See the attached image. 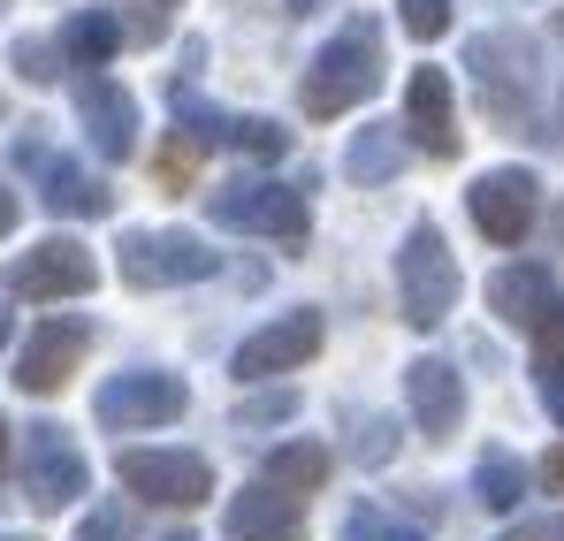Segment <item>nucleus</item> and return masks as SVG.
I'll return each mask as SVG.
<instances>
[{"label": "nucleus", "mask_w": 564, "mask_h": 541, "mask_svg": "<svg viewBox=\"0 0 564 541\" xmlns=\"http://www.w3.org/2000/svg\"><path fill=\"white\" fill-rule=\"evenodd\" d=\"M161 541H191V534H161Z\"/></svg>", "instance_id": "58836bf2"}, {"label": "nucleus", "mask_w": 564, "mask_h": 541, "mask_svg": "<svg viewBox=\"0 0 564 541\" xmlns=\"http://www.w3.org/2000/svg\"><path fill=\"white\" fill-rule=\"evenodd\" d=\"M466 206H473V221H480L488 245H519L534 229V214H542V183H534V169H488V176L473 183Z\"/></svg>", "instance_id": "9b49d317"}, {"label": "nucleus", "mask_w": 564, "mask_h": 541, "mask_svg": "<svg viewBox=\"0 0 564 541\" xmlns=\"http://www.w3.org/2000/svg\"><path fill=\"white\" fill-rule=\"evenodd\" d=\"M237 153H260V161H282L290 153V130L282 122H268V115H229V130H221Z\"/></svg>", "instance_id": "5701e85b"}, {"label": "nucleus", "mask_w": 564, "mask_h": 541, "mask_svg": "<svg viewBox=\"0 0 564 541\" xmlns=\"http://www.w3.org/2000/svg\"><path fill=\"white\" fill-rule=\"evenodd\" d=\"M404 404H412V420H420L427 443H451L458 420H466V381H458V366L451 359H412L404 366Z\"/></svg>", "instance_id": "ddd939ff"}, {"label": "nucleus", "mask_w": 564, "mask_h": 541, "mask_svg": "<svg viewBox=\"0 0 564 541\" xmlns=\"http://www.w3.org/2000/svg\"><path fill=\"white\" fill-rule=\"evenodd\" d=\"M115 46H122V15H115V8H85V15L62 23V54L85 62V69H99Z\"/></svg>", "instance_id": "6ab92c4d"}, {"label": "nucleus", "mask_w": 564, "mask_h": 541, "mask_svg": "<svg viewBox=\"0 0 564 541\" xmlns=\"http://www.w3.org/2000/svg\"><path fill=\"white\" fill-rule=\"evenodd\" d=\"M184 404H191L184 374H153V366L115 374V381L93 397L99 428H122V435H138V428H169V420H184Z\"/></svg>", "instance_id": "423d86ee"}, {"label": "nucleus", "mask_w": 564, "mask_h": 541, "mask_svg": "<svg viewBox=\"0 0 564 541\" xmlns=\"http://www.w3.org/2000/svg\"><path fill=\"white\" fill-rule=\"evenodd\" d=\"M344 541H427V534H420V527H397L389 511L367 504V511H351V519H344Z\"/></svg>", "instance_id": "a878e982"}, {"label": "nucleus", "mask_w": 564, "mask_h": 541, "mask_svg": "<svg viewBox=\"0 0 564 541\" xmlns=\"http://www.w3.org/2000/svg\"><path fill=\"white\" fill-rule=\"evenodd\" d=\"M473 496H480V511H519L527 465H519L511 451H480V465H473Z\"/></svg>", "instance_id": "aec40b11"}, {"label": "nucleus", "mask_w": 564, "mask_h": 541, "mask_svg": "<svg viewBox=\"0 0 564 541\" xmlns=\"http://www.w3.org/2000/svg\"><path fill=\"white\" fill-rule=\"evenodd\" d=\"M466 69L496 130H542V46L527 31H480L466 46Z\"/></svg>", "instance_id": "f257e3e1"}, {"label": "nucleus", "mask_w": 564, "mask_h": 541, "mask_svg": "<svg viewBox=\"0 0 564 541\" xmlns=\"http://www.w3.org/2000/svg\"><path fill=\"white\" fill-rule=\"evenodd\" d=\"M557 297V282H550V268H496L488 274V305L511 321V328H534V313Z\"/></svg>", "instance_id": "a211bd4d"}, {"label": "nucleus", "mask_w": 564, "mask_h": 541, "mask_svg": "<svg viewBox=\"0 0 564 541\" xmlns=\"http://www.w3.org/2000/svg\"><path fill=\"white\" fill-rule=\"evenodd\" d=\"M397 8H404V31H412L420 46L451 31V0H397Z\"/></svg>", "instance_id": "bb28decb"}, {"label": "nucleus", "mask_w": 564, "mask_h": 541, "mask_svg": "<svg viewBox=\"0 0 564 541\" xmlns=\"http://www.w3.org/2000/svg\"><path fill=\"white\" fill-rule=\"evenodd\" d=\"M8 435H15V428H8V420H0V465H8Z\"/></svg>", "instance_id": "e433bc0d"}, {"label": "nucleus", "mask_w": 564, "mask_h": 541, "mask_svg": "<svg viewBox=\"0 0 564 541\" xmlns=\"http://www.w3.org/2000/svg\"><path fill=\"white\" fill-rule=\"evenodd\" d=\"M115 473H122L130 496L169 504V511H191V504L214 496V465L191 457V451H122V457H115Z\"/></svg>", "instance_id": "6e6552de"}, {"label": "nucleus", "mask_w": 564, "mask_h": 541, "mask_svg": "<svg viewBox=\"0 0 564 541\" xmlns=\"http://www.w3.org/2000/svg\"><path fill=\"white\" fill-rule=\"evenodd\" d=\"M290 412H297L290 389H275V397H245V404H237V428H275V420H290Z\"/></svg>", "instance_id": "c85d7f7f"}, {"label": "nucleus", "mask_w": 564, "mask_h": 541, "mask_svg": "<svg viewBox=\"0 0 564 541\" xmlns=\"http://www.w3.org/2000/svg\"><path fill=\"white\" fill-rule=\"evenodd\" d=\"M0 8H8V0H0Z\"/></svg>", "instance_id": "ea45409f"}, {"label": "nucleus", "mask_w": 564, "mask_h": 541, "mask_svg": "<svg viewBox=\"0 0 564 541\" xmlns=\"http://www.w3.org/2000/svg\"><path fill=\"white\" fill-rule=\"evenodd\" d=\"M15 214H23V198H15V191H8V183H0V237H8V229H15Z\"/></svg>", "instance_id": "473e14b6"}, {"label": "nucleus", "mask_w": 564, "mask_h": 541, "mask_svg": "<svg viewBox=\"0 0 564 541\" xmlns=\"http://www.w3.org/2000/svg\"><path fill=\"white\" fill-rule=\"evenodd\" d=\"M15 161H23V169H39V198H46V214H69V221H99V214H115L107 176L77 169V161H62V153H46L39 138H23V145H15Z\"/></svg>", "instance_id": "9d476101"}, {"label": "nucleus", "mask_w": 564, "mask_h": 541, "mask_svg": "<svg viewBox=\"0 0 564 541\" xmlns=\"http://www.w3.org/2000/svg\"><path fill=\"white\" fill-rule=\"evenodd\" d=\"M221 268V252L191 229H130L122 237V282L138 290H169V282H206Z\"/></svg>", "instance_id": "20e7f679"}, {"label": "nucleus", "mask_w": 564, "mask_h": 541, "mask_svg": "<svg viewBox=\"0 0 564 541\" xmlns=\"http://www.w3.org/2000/svg\"><path fill=\"white\" fill-rule=\"evenodd\" d=\"M229 534L237 541H305V511H297V496H282L275 480H260V488H245L229 504Z\"/></svg>", "instance_id": "f3484780"}, {"label": "nucleus", "mask_w": 564, "mask_h": 541, "mask_svg": "<svg viewBox=\"0 0 564 541\" xmlns=\"http://www.w3.org/2000/svg\"><path fill=\"white\" fill-rule=\"evenodd\" d=\"M458 260H451V245H443V229L435 221H420L412 237H404V252H397V297H404V321L412 328H443L451 313H458Z\"/></svg>", "instance_id": "7ed1b4c3"}, {"label": "nucleus", "mask_w": 564, "mask_h": 541, "mask_svg": "<svg viewBox=\"0 0 564 541\" xmlns=\"http://www.w3.org/2000/svg\"><path fill=\"white\" fill-rule=\"evenodd\" d=\"M321 8H328V0H290V15H321Z\"/></svg>", "instance_id": "f704fd0d"}, {"label": "nucleus", "mask_w": 564, "mask_h": 541, "mask_svg": "<svg viewBox=\"0 0 564 541\" xmlns=\"http://www.w3.org/2000/svg\"><path fill=\"white\" fill-rule=\"evenodd\" d=\"M351 457H359L367 473H381V465L397 457V420H359V428H351Z\"/></svg>", "instance_id": "b1692460"}, {"label": "nucleus", "mask_w": 564, "mask_h": 541, "mask_svg": "<svg viewBox=\"0 0 564 541\" xmlns=\"http://www.w3.org/2000/svg\"><path fill=\"white\" fill-rule=\"evenodd\" d=\"M321 351V313H282L275 328L245 336L237 344V381H268V374H290Z\"/></svg>", "instance_id": "2eb2a0df"}, {"label": "nucleus", "mask_w": 564, "mask_h": 541, "mask_svg": "<svg viewBox=\"0 0 564 541\" xmlns=\"http://www.w3.org/2000/svg\"><path fill=\"white\" fill-rule=\"evenodd\" d=\"M93 282H99V260L77 237H46V245H31V252H15L8 274H0L8 297H85Z\"/></svg>", "instance_id": "0eeeda50"}, {"label": "nucleus", "mask_w": 564, "mask_h": 541, "mask_svg": "<svg viewBox=\"0 0 564 541\" xmlns=\"http://www.w3.org/2000/svg\"><path fill=\"white\" fill-rule=\"evenodd\" d=\"M412 145H427L435 161H458V107H451V77L443 69H412L404 85V122H397Z\"/></svg>", "instance_id": "4468645a"}, {"label": "nucleus", "mask_w": 564, "mask_h": 541, "mask_svg": "<svg viewBox=\"0 0 564 541\" xmlns=\"http://www.w3.org/2000/svg\"><path fill=\"white\" fill-rule=\"evenodd\" d=\"M397 161H404L397 122H367V130L351 138V153H344V169H351L359 183H389V176H397Z\"/></svg>", "instance_id": "412c9836"}, {"label": "nucleus", "mask_w": 564, "mask_h": 541, "mask_svg": "<svg viewBox=\"0 0 564 541\" xmlns=\"http://www.w3.org/2000/svg\"><path fill=\"white\" fill-rule=\"evenodd\" d=\"M534 381H542V404H550V420L564 428V351H542V359H534Z\"/></svg>", "instance_id": "c756f323"}, {"label": "nucleus", "mask_w": 564, "mask_h": 541, "mask_svg": "<svg viewBox=\"0 0 564 541\" xmlns=\"http://www.w3.org/2000/svg\"><path fill=\"white\" fill-rule=\"evenodd\" d=\"M85 351H93V321H46L31 344H23V359H15V389H31V397H54L77 366H85Z\"/></svg>", "instance_id": "f8f14e48"}, {"label": "nucleus", "mask_w": 564, "mask_h": 541, "mask_svg": "<svg viewBox=\"0 0 564 541\" xmlns=\"http://www.w3.org/2000/svg\"><path fill=\"white\" fill-rule=\"evenodd\" d=\"M550 480H564V443H557V451H550Z\"/></svg>", "instance_id": "c9c22d12"}, {"label": "nucleus", "mask_w": 564, "mask_h": 541, "mask_svg": "<svg viewBox=\"0 0 564 541\" xmlns=\"http://www.w3.org/2000/svg\"><path fill=\"white\" fill-rule=\"evenodd\" d=\"M85 541H130V519L122 511H93L85 519Z\"/></svg>", "instance_id": "7c9ffc66"}, {"label": "nucleus", "mask_w": 564, "mask_h": 541, "mask_svg": "<svg viewBox=\"0 0 564 541\" xmlns=\"http://www.w3.org/2000/svg\"><path fill=\"white\" fill-rule=\"evenodd\" d=\"M375 85H381V23L375 15H351V23L313 54V69H305V85H297V107H305L313 122H328V115L375 99Z\"/></svg>", "instance_id": "f03ea898"}, {"label": "nucleus", "mask_w": 564, "mask_h": 541, "mask_svg": "<svg viewBox=\"0 0 564 541\" xmlns=\"http://www.w3.org/2000/svg\"><path fill=\"white\" fill-rule=\"evenodd\" d=\"M169 15H176V0H138V15L122 23V39H130V46H153V39L169 31Z\"/></svg>", "instance_id": "cd10ccee"}, {"label": "nucleus", "mask_w": 564, "mask_h": 541, "mask_svg": "<svg viewBox=\"0 0 564 541\" xmlns=\"http://www.w3.org/2000/svg\"><path fill=\"white\" fill-rule=\"evenodd\" d=\"M15 77L23 85H54L62 77V46L54 39H15Z\"/></svg>", "instance_id": "393cba45"}, {"label": "nucleus", "mask_w": 564, "mask_h": 541, "mask_svg": "<svg viewBox=\"0 0 564 541\" xmlns=\"http://www.w3.org/2000/svg\"><path fill=\"white\" fill-rule=\"evenodd\" d=\"M503 541H564V519H534V527H519V534H503Z\"/></svg>", "instance_id": "2f4dec72"}, {"label": "nucleus", "mask_w": 564, "mask_h": 541, "mask_svg": "<svg viewBox=\"0 0 564 541\" xmlns=\"http://www.w3.org/2000/svg\"><path fill=\"white\" fill-rule=\"evenodd\" d=\"M206 214L221 229H252V237H305L313 229L305 183H229V191L206 198Z\"/></svg>", "instance_id": "39448f33"}, {"label": "nucleus", "mask_w": 564, "mask_h": 541, "mask_svg": "<svg viewBox=\"0 0 564 541\" xmlns=\"http://www.w3.org/2000/svg\"><path fill=\"white\" fill-rule=\"evenodd\" d=\"M268 480L282 496H313L328 480V451L321 443H282V451H268Z\"/></svg>", "instance_id": "4be33fe9"}, {"label": "nucleus", "mask_w": 564, "mask_h": 541, "mask_svg": "<svg viewBox=\"0 0 564 541\" xmlns=\"http://www.w3.org/2000/svg\"><path fill=\"white\" fill-rule=\"evenodd\" d=\"M77 122H85L93 153H107V161L138 153V99L115 85V77H85L77 85Z\"/></svg>", "instance_id": "dca6fc26"}, {"label": "nucleus", "mask_w": 564, "mask_h": 541, "mask_svg": "<svg viewBox=\"0 0 564 541\" xmlns=\"http://www.w3.org/2000/svg\"><path fill=\"white\" fill-rule=\"evenodd\" d=\"M93 488V465L85 451L62 435V428H23V496L39 504V511H62V504H77Z\"/></svg>", "instance_id": "1a4fd4ad"}, {"label": "nucleus", "mask_w": 564, "mask_h": 541, "mask_svg": "<svg viewBox=\"0 0 564 541\" xmlns=\"http://www.w3.org/2000/svg\"><path fill=\"white\" fill-rule=\"evenodd\" d=\"M0 541H31V534H0Z\"/></svg>", "instance_id": "4c0bfd02"}, {"label": "nucleus", "mask_w": 564, "mask_h": 541, "mask_svg": "<svg viewBox=\"0 0 564 541\" xmlns=\"http://www.w3.org/2000/svg\"><path fill=\"white\" fill-rule=\"evenodd\" d=\"M8 336H15V313H8V305H0V351H8Z\"/></svg>", "instance_id": "72a5a7b5"}]
</instances>
